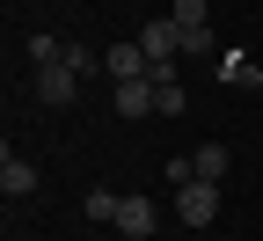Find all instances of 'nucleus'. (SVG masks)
Segmentation results:
<instances>
[{
	"mask_svg": "<svg viewBox=\"0 0 263 241\" xmlns=\"http://www.w3.org/2000/svg\"><path fill=\"white\" fill-rule=\"evenodd\" d=\"M168 22L183 37V59H219V44H212V0H176Z\"/></svg>",
	"mask_w": 263,
	"mask_h": 241,
	"instance_id": "nucleus-1",
	"label": "nucleus"
},
{
	"mask_svg": "<svg viewBox=\"0 0 263 241\" xmlns=\"http://www.w3.org/2000/svg\"><path fill=\"white\" fill-rule=\"evenodd\" d=\"M176 219L183 227H212L219 219V183H183L176 190Z\"/></svg>",
	"mask_w": 263,
	"mask_h": 241,
	"instance_id": "nucleus-2",
	"label": "nucleus"
},
{
	"mask_svg": "<svg viewBox=\"0 0 263 241\" xmlns=\"http://www.w3.org/2000/svg\"><path fill=\"white\" fill-rule=\"evenodd\" d=\"M81 95V73H73V66H37V102H51V110H66V102H73Z\"/></svg>",
	"mask_w": 263,
	"mask_h": 241,
	"instance_id": "nucleus-3",
	"label": "nucleus"
},
{
	"mask_svg": "<svg viewBox=\"0 0 263 241\" xmlns=\"http://www.w3.org/2000/svg\"><path fill=\"white\" fill-rule=\"evenodd\" d=\"M154 197H139V190H132V197H117V234L124 241H154Z\"/></svg>",
	"mask_w": 263,
	"mask_h": 241,
	"instance_id": "nucleus-4",
	"label": "nucleus"
},
{
	"mask_svg": "<svg viewBox=\"0 0 263 241\" xmlns=\"http://www.w3.org/2000/svg\"><path fill=\"white\" fill-rule=\"evenodd\" d=\"M103 73H110V81H154V66H146L139 37H132V44H110V51H103Z\"/></svg>",
	"mask_w": 263,
	"mask_h": 241,
	"instance_id": "nucleus-5",
	"label": "nucleus"
},
{
	"mask_svg": "<svg viewBox=\"0 0 263 241\" xmlns=\"http://www.w3.org/2000/svg\"><path fill=\"white\" fill-rule=\"evenodd\" d=\"M154 102H161V88H154V81H117V117L139 124V117H154Z\"/></svg>",
	"mask_w": 263,
	"mask_h": 241,
	"instance_id": "nucleus-6",
	"label": "nucleus"
},
{
	"mask_svg": "<svg viewBox=\"0 0 263 241\" xmlns=\"http://www.w3.org/2000/svg\"><path fill=\"white\" fill-rule=\"evenodd\" d=\"M0 190H8V205H15V197H29V190H37V168H29V161H22L15 146H8V154H0Z\"/></svg>",
	"mask_w": 263,
	"mask_h": 241,
	"instance_id": "nucleus-7",
	"label": "nucleus"
},
{
	"mask_svg": "<svg viewBox=\"0 0 263 241\" xmlns=\"http://www.w3.org/2000/svg\"><path fill=\"white\" fill-rule=\"evenodd\" d=\"M190 168H197V183H227V168H234V154H227V146L212 139V146H197V154H190Z\"/></svg>",
	"mask_w": 263,
	"mask_h": 241,
	"instance_id": "nucleus-8",
	"label": "nucleus"
},
{
	"mask_svg": "<svg viewBox=\"0 0 263 241\" xmlns=\"http://www.w3.org/2000/svg\"><path fill=\"white\" fill-rule=\"evenodd\" d=\"M219 81L227 88H263V66H249V51H219Z\"/></svg>",
	"mask_w": 263,
	"mask_h": 241,
	"instance_id": "nucleus-9",
	"label": "nucleus"
},
{
	"mask_svg": "<svg viewBox=\"0 0 263 241\" xmlns=\"http://www.w3.org/2000/svg\"><path fill=\"white\" fill-rule=\"evenodd\" d=\"M22 51H29V66H59V59H66V44L51 37V29H37V37H29Z\"/></svg>",
	"mask_w": 263,
	"mask_h": 241,
	"instance_id": "nucleus-10",
	"label": "nucleus"
},
{
	"mask_svg": "<svg viewBox=\"0 0 263 241\" xmlns=\"http://www.w3.org/2000/svg\"><path fill=\"white\" fill-rule=\"evenodd\" d=\"M81 212L95 219V227H117V190H88V205Z\"/></svg>",
	"mask_w": 263,
	"mask_h": 241,
	"instance_id": "nucleus-11",
	"label": "nucleus"
},
{
	"mask_svg": "<svg viewBox=\"0 0 263 241\" xmlns=\"http://www.w3.org/2000/svg\"><path fill=\"white\" fill-rule=\"evenodd\" d=\"M66 66H73V73H103V59H95L88 44H66Z\"/></svg>",
	"mask_w": 263,
	"mask_h": 241,
	"instance_id": "nucleus-12",
	"label": "nucleus"
},
{
	"mask_svg": "<svg viewBox=\"0 0 263 241\" xmlns=\"http://www.w3.org/2000/svg\"><path fill=\"white\" fill-rule=\"evenodd\" d=\"M154 88H161V102H154V117H176V110H183V88H176V81H154Z\"/></svg>",
	"mask_w": 263,
	"mask_h": 241,
	"instance_id": "nucleus-13",
	"label": "nucleus"
}]
</instances>
